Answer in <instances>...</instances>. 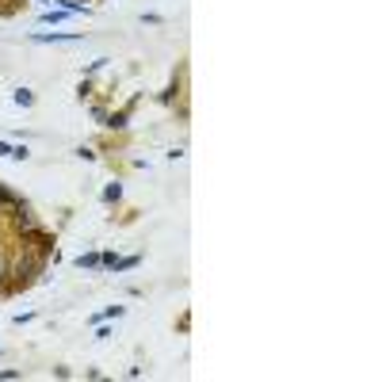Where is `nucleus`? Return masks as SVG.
Instances as JSON below:
<instances>
[{"instance_id":"nucleus-2","label":"nucleus","mask_w":382,"mask_h":382,"mask_svg":"<svg viewBox=\"0 0 382 382\" xmlns=\"http://www.w3.org/2000/svg\"><path fill=\"white\" fill-rule=\"evenodd\" d=\"M34 42H80V34H61V31L46 34V31H38V34H34Z\"/></svg>"},{"instance_id":"nucleus-4","label":"nucleus","mask_w":382,"mask_h":382,"mask_svg":"<svg viewBox=\"0 0 382 382\" xmlns=\"http://www.w3.org/2000/svg\"><path fill=\"white\" fill-rule=\"evenodd\" d=\"M103 126H115V130H122V126H126V111H119V115H107V119H103Z\"/></svg>"},{"instance_id":"nucleus-6","label":"nucleus","mask_w":382,"mask_h":382,"mask_svg":"<svg viewBox=\"0 0 382 382\" xmlns=\"http://www.w3.org/2000/svg\"><path fill=\"white\" fill-rule=\"evenodd\" d=\"M122 195V187L119 184H111V187H103V203H115V199Z\"/></svg>"},{"instance_id":"nucleus-3","label":"nucleus","mask_w":382,"mask_h":382,"mask_svg":"<svg viewBox=\"0 0 382 382\" xmlns=\"http://www.w3.org/2000/svg\"><path fill=\"white\" fill-rule=\"evenodd\" d=\"M76 268H99V252H84V256H76Z\"/></svg>"},{"instance_id":"nucleus-8","label":"nucleus","mask_w":382,"mask_h":382,"mask_svg":"<svg viewBox=\"0 0 382 382\" xmlns=\"http://www.w3.org/2000/svg\"><path fill=\"white\" fill-rule=\"evenodd\" d=\"M0 203H4V207H15V195H11L8 187H0Z\"/></svg>"},{"instance_id":"nucleus-1","label":"nucleus","mask_w":382,"mask_h":382,"mask_svg":"<svg viewBox=\"0 0 382 382\" xmlns=\"http://www.w3.org/2000/svg\"><path fill=\"white\" fill-rule=\"evenodd\" d=\"M42 268H46V256H42V252H31V249H27V256H19V264H15V287L34 283Z\"/></svg>"},{"instance_id":"nucleus-7","label":"nucleus","mask_w":382,"mask_h":382,"mask_svg":"<svg viewBox=\"0 0 382 382\" xmlns=\"http://www.w3.org/2000/svg\"><path fill=\"white\" fill-rule=\"evenodd\" d=\"M65 15H73V11H46L42 23H57V19H65Z\"/></svg>"},{"instance_id":"nucleus-9","label":"nucleus","mask_w":382,"mask_h":382,"mask_svg":"<svg viewBox=\"0 0 382 382\" xmlns=\"http://www.w3.org/2000/svg\"><path fill=\"white\" fill-rule=\"evenodd\" d=\"M0 157H11V145L8 142H0Z\"/></svg>"},{"instance_id":"nucleus-5","label":"nucleus","mask_w":382,"mask_h":382,"mask_svg":"<svg viewBox=\"0 0 382 382\" xmlns=\"http://www.w3.org/2000/svg\"><path fill=\"white\" fill-rule=\"evenodd\" d=\"M15 103H19V107H31V103H34L31 88H19V92H15Z\"/></svg>"},{"instance_id":"nucleus-10","label":"nucleus","mask_w":382,"mask_h":382,"mask_svg":"<svg viewBox=\"0 0 382 382\" xmlns=\"http://www.w3.org/2000/svg\"><path fill=\"white\" fill-rule=\"evenodd\" d=\"M38 4H50V0H38Z\"/></svg>"}]
</instances>
